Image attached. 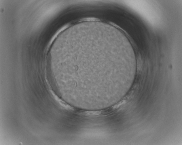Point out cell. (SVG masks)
Returning a JSON list of instances; mask_svg holds the SVG:
<instances>
[{"mask_svg": "<svg viewBox=\"0 0 182 145\" xmlns=\"http://www.w3.org/2000/svg\"><path fill=\"white\" fill-rule=\"evenodd\" d=\"M65 33L63 59L54 67V76L69 81L74 96L82 100H111L122 94L133 72L118 38L94 26L76 28Z\"/></svg>", "mask_w": 182, "mask_h": 145, "instance_id": "1", "label": "cell"}]
</instances>
